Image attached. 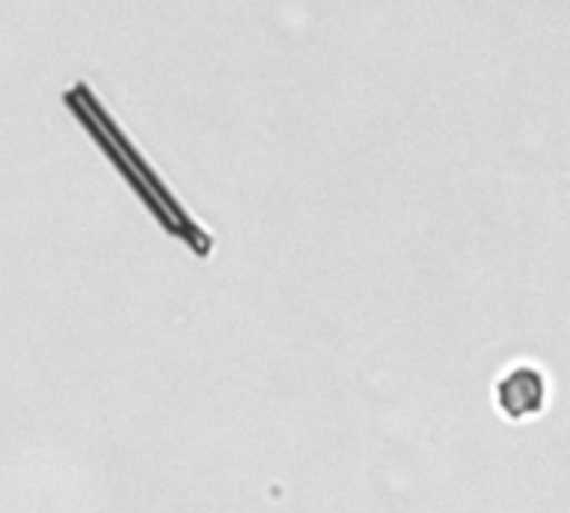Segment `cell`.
<instances>
[{"instance_id":"obj_1","label":"cell","mask_w":570,"mask_h":513,"mask_svg":"<svg viewBox=\"0 0 570 513\" xmlns=\"http://www.w3.org/2000/svg\"><path fill=\"white\" fill-rule=\"evenodd\" d=\"M551 404V377L538 361H514L494 381V407L501 417L521 424L544 414Z\"/></svg>"}]
</instances>
